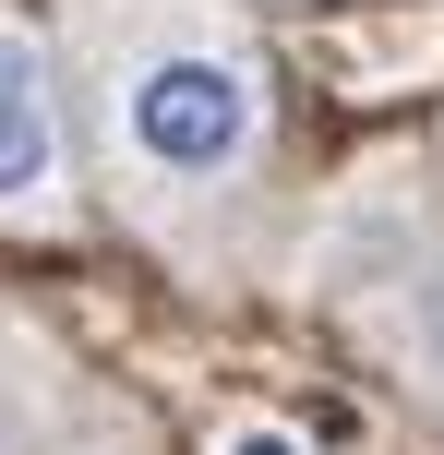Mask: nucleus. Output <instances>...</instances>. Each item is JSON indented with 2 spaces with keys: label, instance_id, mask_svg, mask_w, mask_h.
<instances>
[{
  "label": "nucleus",
  "instance_id": "1",
  "mask_svg": "<svg viewBox=\"0 0 444 455\" xmlns=\"http://www.w3.org/2000/svg\"><path fill=\"white\" fill-rule=\"evenodd\" d=\"M109 132L133 156V180H157L168 204H216L264 144V72L216 24H157L144 48H120L109 72Z\"/></svg>",
  "mask_w": 444,
  "mask_h": 455
},
{
  "label": "nucleus",
  "instance_id": "2",
  "mask_svg": "<svg viewBox=\"0 0 444 455\" xmlns=\"http://www.w3.org/2000/svg\"><path fill=\"white\" fill-rule=\"evenodd\" d=\"M48 204H61V84H48V48L0 12V216Z\"/></svg>",
  "mask_w": 444,
  "mask_h": 455
},
{
  "label": "nucleus",
  "instance_id": "3",
  "mask_svg": "<svg viewBox=\"0 0 444 455\" xmlns=\"http://www.w3.org/2000/svg\"><path fill=\"white\" fill-rule=\"evenodd\" d=\"M216 455H312L301 432H288V419H240V432L229 443H216Z\"/></svg>",
  "mask_w": 444,
  "mask_h": 455
},
{
  "label": "nucleus",
  "instance_id": "4",
  "mask_svg": "<svg viewBox=\"0 0 444 455\" xmlns=\"http://www.w3.org/2000/svg\"><path fill=\"white\" fill-rule=\"evenodd\" d=\"M408 360H421V371H432V384H444V288L421 299V323H408Z\"/></svg>",
  "mask_w": 444,
  "mask_h": 455
}]
</instances>
